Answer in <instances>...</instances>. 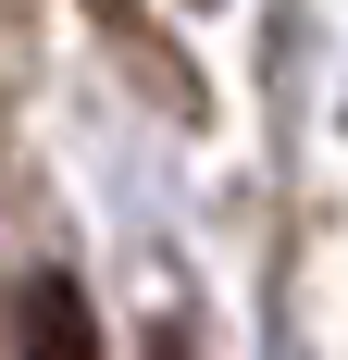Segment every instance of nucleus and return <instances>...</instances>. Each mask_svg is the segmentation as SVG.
<instances>
[{"label": "nucleus", "instance_id": "f03ea898", "mask_svg": "<svg viewBox=\"0 0 348 360\" xmlns=\"http://www.w3.org/2000/svg\"><path fill=\"white\" fill-rule=\"evenodd\" d=\"M149 360H187V323H174V335H149Z\"/></svg>", "mask_w": 348, "mask_h": 360}, {"label": "nucleus", "instance_id": "f257e3e1", "mask_svg": "<svg viewBox=\"0 0 348 360\" xmlns=\"http://www.w3.org/2000/svg\"><path fill=\"white\" fill-rule=\"evenodd\" d=\"M25 360H100V311L75 274H37L25 286Z\"/></svg>", "mask_w": 348, "mask_h": 360}]
</instances>
